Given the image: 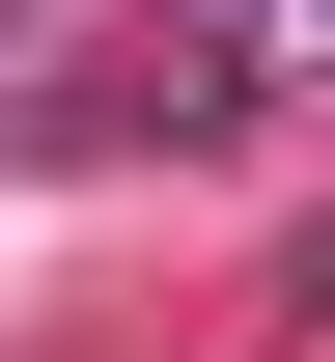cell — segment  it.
Instances as JSON below:
<instances>
[{"label": "cell", "mask_w": 335, "mask_h": 362, "mask_svg": "<svg viewBox=\"0 0 335 362\" xmlns=\"http://www.w3.org/2000/svg\"><path fill=\"white\" fill-rule=\"evenodd\" d=\"M307 28H335V0H307Z\"/></svg>", "instance_id": "obj_1"}]
</instances>
